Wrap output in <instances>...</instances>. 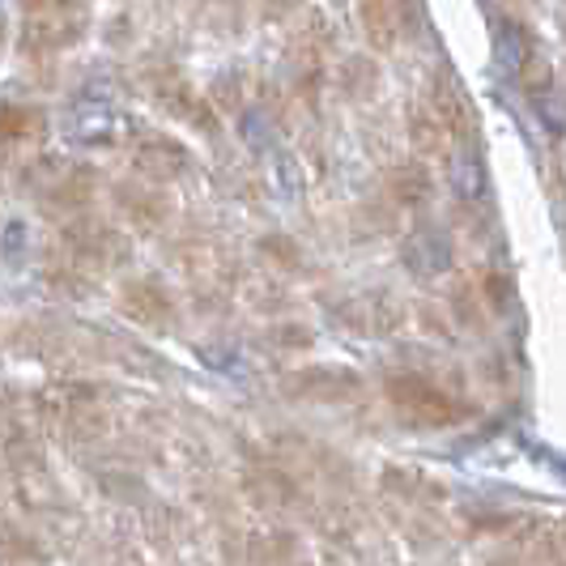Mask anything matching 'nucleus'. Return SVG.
I'll use <instances>...</instances> for the list:
<instances>
[{"label":"nucleus","instance_id":"1","mask_svg":"<svg viewBox=\"0 0 566 566\" xmlns=\"http://www.w3.org/2000/svg\"><path fill=\"white\" fill-rule=\"evenodd\" d=\"M384 392L392 400L400 418L418 426H455L469 418V405L448 392L443 384H434L430 375H418V370H400L384 384Z\"/></svg>","mask_w":566,"mask_h":566},{"label":"nucleus","instance_id":"2","mask_svg":"<svg viewBox=\"0 0 566 566\" xmlns=\"http://www.w3.org/2000/svg\"><path fill=\"white\" fill-rule=\"evenodd\" d=\"M363 22H367V34L388 48L392 43V30H397V18H392V0H363Z\"/></svg>","mask_w":566,"mask_h":566}]
</instances>
